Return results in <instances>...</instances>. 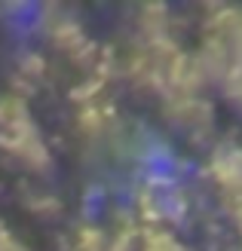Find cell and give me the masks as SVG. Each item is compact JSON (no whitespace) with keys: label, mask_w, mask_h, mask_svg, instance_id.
Returning <instances> with one entry per match:
<instances>
[{"label":"cell","mask_w":242,"mask_h":251,"mask_svg":"<svg viewBox=\"0 0 242 251\" xmlns=\"http://www.w3.org/2000/svg\"><path fill=\"white\" fill-rule=\"evenodd\" d=\"M233 218H236V224H239V230H242V199L233 205Z\"/></svg>","instance_id":"cell-8"},{"label":"cell","mask_w":242,"mask_h":251,"mask_svg":"<svg viewBox=\"0 0 242 251\" xmlns=\"http://www.w3.org/2000/svg\"><path fill=\"white\" fill-rule=\"evenodd\" d=\"M141 251H187V248L178 239H172L169 233H150L141 245Z\"/></svg>","instance_id":"cell-5"},{"label":"cell","mask_w":242,"mask_h":251,"mask_svg":"<svg viewBox=\"0 0 242 251\" xmlns=\"http://www.w3.org/2000/svg\"><path fill=\"white\" fill-rule=\"evenodd\" d=\"M141 245H144L141 233H138L135 227H123V230L108 242V251H141Z\"/></svg>","instance_id":"cell-4"},{"label":"cell","mask_w":242,"mask_h":251,"mask_svg":"<svg viewBox=\"0 0 242 251\" xmlns=\"http://www.w3.org/2000/svg\"><path fill=\"white\" fill-rule=\"evenodd\" d=\"M0 251H28V248H25V245L16 239V236H12V233L3 227V224H0Z\"/></svg>","instance_id":"cell-7"},{"label":"cell","mask_w":242,"mask_h":251,"mask_svg":"<svg viewBox=\"0 0 242 251\" xmlns=\"http://www.w3.org/2000/svg\"><path fill=\"white\" fill-rule=\"evenodd\" d=\"M224 89H227V95H230V101L242 110V71H233L230 77L224 80Z\"/></svg>","instance_id":"cell-6"},{"label":"cell","mask_w":242,"mask_h":251,"mask_svg":"<svg viewBox=\"0 0 242 251\" xmlns=\"http://www.w3.org/2000/svg\"><path fill=\"white\" fill-rule=\"evenodd\" d=\"M0 144L28 169H49V150L19 98L0 101Z\"/></svg>","instance_id":"cell-1"},{"label":"cell","mask_w":242,"mask_h":251,"mask_svg":"<svg viewBox=\"0 0 242 251\" xmlns=\"http://www.w3.org/2000/svg\"><path fill=\"white\" fill-rule=\"evenodd\" d=\"M209 37L224 46L233 68L242 71V9H221L209 25Z\"/></svg>","instance_id":"cell-2"},{"label":"cell","mask_w":242,"mask_h":251,"mask_svg":"<svg viewBox=\"0 0 242 251\" xmlns=\"http://www.w3.org/2000/svg\"><path fill=\"white\" fill-rule=\"evenodd\" d=\"M212 178L236 205L242 199V150H218L212 156Z\"/></svg>","instance_id":"cell-3"}]
</instances>
